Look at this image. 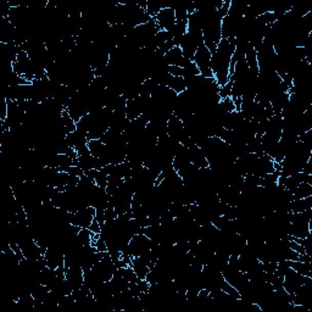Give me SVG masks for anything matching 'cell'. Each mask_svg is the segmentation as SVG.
Wrapping results in <instances>:
<instances>
[{
  "label": "cell",
  "instance_id": "6da1fadb",
  "mask_svg": "<svg viewBox=\"0 0 312 312\" xmlns=\"http://www.w3.org/2000/svg\"><path fill=\"white\" fill-rule=\"evenodd\" d=\"M237 39L230 38V39H222L217 46V49L212 54L210 69L214 72L216 83L220 87L224 86L230 82V65L232 56L236 50Z\"/></svg>",
  "mask_w": 312,
  "mask_h": 312
},
{
  "label": "cell",
  "instance_id": "7a4b0ae2",
  "mask_svg": "<svg viewBox=\"0 0 312 312\" xmlns=\"http://www.w3.org/2000/svg\"><path fill=\"white\" fill-rule=\"evenodd\" d=\"M151 242L150 238H148L144 234H136L132 239L130 240V244H128V252H130V255L132 257H138V256H143L145 257L150 261V250H151ZM151 262V261H150Z\"/></svg>",
  "mask_w": 312,
  "mask_h": 312
},
{
  "label": "cell",
  "instance_id": "3957f363",
  "mask_svg": "<svg viewBox=\"0 0 312 312\" xmlns=\"http://www.w3.org/2000/svg\"><path fill=\"white\" fill-rule=\"evenodd\" d=\"M211 56V51L205 47V44H201V46H199L197 53H195L194 60H193V63L198 66L199 71H200V75L207 77V78H215L214 72L210 69Z\"/></svg>",
  "mask_w": 312,
  "mask_h": 312
},
{
  "label": "cell",
  "instance_id": "277c9868",
  "mask_svg": "<svg viewBox=\"0 0 312 312\" xmlns=\"http://www.w3.org/2000/svg\"><path fill=\"white\" fill-rule=\"evenodd\" d=\"M96 215V209L94 206H87L76 212H71L70 224L79 228H89Z\"/></svg>",
  "mask_w": 312,
  "mask_h": 312
},
{
  "label": "cell",
  "instance_id": "5b68a950",
  "mask_svg": "<svg viewBox=\"0 0 312 312\" xmlns=\"http://www.w3.org/2000/svg\"><path fill=\"white\" fill-rule=\"evenodd\" d=\"M65 278L72 288V290L82 288L85 283V273L81 266H71L65 267Z\"/></svg>",
  "mask_w": 312,
  "mask_h": 312
},
{
  "label": "cell",
  "instance_id": "8992f818",
  "mask_svg": "<svg viewBox=\"0 0 312 312\" xmlns=\"http://www.w3.org/2000/svg\"><path fill=\"white\" fill-rule=\"evenodd\" d=\"M154 18L161 31H171L176 25L175 10L171 8H163Z\"/></svg>",
  "mask_w": 312,
  "mask_h": 312
},
{
  "label": "cell",
  "instance_id": "52a82bcc",
  "mask_svg": "<svg viewBox=\"0 0 312 312\" xmlns=\"http://www.w3.org/2000/svg\"><path fill=\"white\" fill-rule=\"evenodd\" d=\"M179 48H181L183 56L185 57L186 60L193 61L194 60L195 53H197L199 44L197 43V40L192 37L191 34L186 32V33L183 35V38L181 39V43H179Z\"/></svg>",
  "mask_w": 312,
  "mask_h": 312
},
{
  "label": "cell",
  "instance_id": "ba28073f",
  "mask_svg": "<svg viewBox=\"0 0 312 312\" xmlns=\"http://www.w3.org/2000/svg\"><path fill=\"white\" fill-rule=\"evenodd\" d=\"M163 61L167 66H179V67H185L191 61L186 60L183 56V53L179 47L172 48L171 50L167 51L163 56Z\"/></svg>",
  "mask_w": 312,
  "mask_h": 312
},
{
  "label": "cell",
  "instance_id": "9c48e42d",
  "mask_svg": "<svg viewBox=\"0 0 312 312\" xmlns=\"http://www.w3.org/2000/svg\"><path fill=\"white\" fill-rule=\"evenodd\" d=\"M144 108V99L141 96H138L136 99H131L126 102V117L127 120L133 121L140 115H143Z\"/></svg>",
  "mask_w": 312,
  "mask_h": 312
},
{
  "label": "cell",
  "instance_id": "30bf717a",
  "mask_svg": "<svg viewBox=\"0 0 312 312\" xmlns=\"http://www.w3.org/2000/svg\"><path fill=\"white\" fill-rule=\"evenodd\" d=\"M188 149H189V156H191V162L193 163V165H194L199 170L207 169L209 161L200 148H199L198 145H193L191 148H188Z\"/></svg>",
  "mask_w": 312,
  "mask_h": 312
},
{
  "label": "cell",
  "instance_id": "8fae6325",
  "mask_svg": "<svg viewBox=\"0 0 312 312\" xmlns=\"http://www.w3.org/2000/svg\"><path fill=\"white\" fill-rule=\"evenodd\" d=\"M312 209V195L311 197L304 199H297V200H292L289 204V210L290 212H302Z\"/></svg>",
  "mask_w": 312,
  "mask_h": 312
},
{
  "label": "cell",
  "instance_id": "7c38bea8",
  "mask_svg": "<svg viewBox=\"0 0 312 312\" xmlns=\"http://www.w3.org/2000/svg\"><path fill=\"white\" fill-rule=\"evenodd\" d=\"M287 261V265L290 267V268L294 269L295 272L300 273L301 276H305V277H312L311 275V263H305L297 260V261H290V260H285Z\"/></svg>",
  "mask_w": 312,
  "mask_h": 312
},
{
  "label": "cell",
  "instance_id": "4fadbf2b",
  "mask_svg": "<svg viewBox=\"0 0 312 312\" xmlns=\"http://www.w3.org/2000/svg\"><path fill=\"white\" fill-rule=\"evenodd\" d=\"M163 8H169V4H165V3L161 2H156V0H150V2L147 3L145 12L150 16V17L154 18Z\"/></svg>",
  "mask_w": 312,
  "mask_h": 312
},
{
  "label": "cell",
  "instance_id": "5bb4252c",
  "mask_svg": "<svg viewBox=\"0 0 312 312\" xmlns=\"http://www.w3.org/2000/svg\"><path fill=\"white\" fill-rule=\"evenodd\" d=\"M93 234L94 233H92L89 228H81L78 232V234L76 236V239L81 246L91 245Z\"/></svg>",
  "mask_w": 312,
  "mask_h": 312
},
{
  "label": "cell",
  "instance_id": "9a60e30c",
  "mask_svg": "<svg viewBox=\"0 0 312 312\" xmlns=\"http://www.w3.org/2000/svg\"><path fill=\"white\" fill-rule=\"evenodd\" d=\"M232 83L231 81L227 82L226 85L220 87V91H218V96H220L221 100H223V99L231 98V93H232Z\"/></svg>",
  "mask_w": 312,
  "mask_h": 312
},
{
  "label": "cell",
  "instance_id": "2e32d148",
  "mask_svg": "<svg viewBox=\"0 0 312 312\" xmlns=\"http://www.w3.org/2000/svg\"><path fill=\"white\" fill-rule=\"evenodd\" d=\"M94 182H95V184L99 186V188L106 189V185H108V176H106L102 171H98L96 172Z\"/></svg>",
  "mask_w": 312,
  "mask_h": 312
},
{
  "label": "cell",
  "instance_id": "e0dca14e",
  "mask_svg": "<svg viewBox=\"0 0 312 312\" xmlns=\"http://www.w3.org/2000/svg\"><path fill=\"white\" fill-rule=\"evenodd\" d=\"M230 6H231V2H230V0H226V2H223V4H222L221 8L218 9L217 12H218V15L221 16V18L226 17V16L228 15V11H230Z\"/></svg>",
  "mask_w": 312,
  "mask_h": 312
},
{
  "label": "cell",
  "instance_id": "ac0fdd59",
  "mask_svg": "<svg viewBox=\"0 0 312 312\" xmlns=\"http://www.w3.org/2000/svg\"><path fill=\"white\" fill-rule=\"evenodd\" d=\"M89 230H91L92 233H94V234H100L101 233V224L99 223L98 220H96L95 217L91 223V226H89Z\"/></svg>",
  "mask_w": 312,
  "mask_h": 312
},
{
  "label": "cell",
  "instance_id": "d6986e66",
  "mask_svg": "<svg viewBox=\"0 0 312 312\" xmlns=\"http://www.w3.org/2000/svg\"><path fill=\"white\" fill-rule=\"evenodd\" d=\"M94 246L96 247V250H98V252H101V253L108 252V246H106L105 240L102 239L101 236L99 237V239H98V240H96V243H95V245H94Z\"/></svg>",
  "mask_w": 312,
  "mask_h": 312
}]
</instances>
